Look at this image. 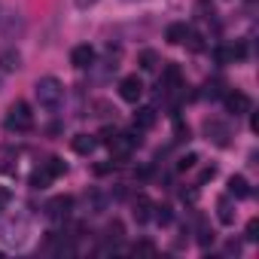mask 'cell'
Listing matches in <instances>:
<instances>
[{
	"label": "cell",
	"instance_id": "obj_1",
	"mask_svg": "<svg viewBox=\"0 0 259 259\" xmlns=\"http://www.w3.org/2000/svg\"><path fill=\"white\" fill-rule=\"evenodd\" d=\"M34 95H37V104H40L43 110H52V113H55V110L64 104V82L55 79V76H43V79H37Z\"/></svg>",
	"mask_w": 259,
	"mask_h": 259
},
{
	"label": "cell",
	"instance_id": "obj_2",
	"mask_svg": "<svg viewBox=\"0 0 259 259\" xmlns=\"http://www.w3.org/2000/svg\"><path fill=\"white\" fill-rule=\"evenodd\" d=\"M4 128L7 132H16V135H28L34 128V113H31V104L28 101H16L4 119Z\"/></svg>",
	"mask_w": 259,
	"mask_h": 259
},
{
	"label": "cell",
	"instance_id": "obj_3",
	"mask_svg": "<svg viewBox=\"0 0 259 259\" xmlns=\"http://www.w3.org/2000/svg\"><path fill=\"white\" fill-rule=\"evenodd\" d=\"M204 138H207L213 147L226 150V147L232 144V128H229V122H223V119H204Z\"/></svg>",
	"mask_w": 259,
	"mask_h": 259
},
{
	"label": "cell",
	"instance_id": "obj_4",
	"mask_svg": "<svg viewBox=\"0 0 259 259\" xmlns=\"http://www.w3.org/2000/svg\"><path fill=\"white\" fill-rule=\"evenodd\" d=\"M223 104H226V110H229L232 116H244V113H250V107H253L250 95H244V92H238V89L223 92Z\"/></svg>",
	"mask_w": 259,
	"mask_h": 259
},
{
	"label": "cell",
	"instance_id": "obj_5",
	"mask_svg": "<svg viewBox=\"0 0 259 259\" xmlns=\"http://www.w3.org/2000/svg\"><path fill=\"white\" fill-rule=\"evenodd\" d=\"M119 98L128 101V104H138V101L144 98V79H141L138 73L122 76V82H119Z\"/></svg>",
	"mask_w": 259,
	"mask_h": 259
},
{
	"label": "cell",
	"instance_id": "obj_6",
	"mask_svg": "<svg viewBox=\"0 0 259 259\" xmlns=\"http://www.w3.org/2000/svg\"><path fill=\"white\" fill-rule=\"evenodd\" d=\"M177 89H183V70H180V64H165L162 79H159V95H168Z\"/></svg>",
	"mask_w": 259,
	"mask_h": 259
},
{
	"label": "cell",
	"instance_id": "obj_7",
	"mask_svg": "<svg viewBox=\"0 0 259 259\" xmlns=\"http://www.w3.org/2000/svg\"><path fill=\"white\" fill-rule=\"evenodd\" d=\"M70 210H73V198H70V195H58V198H52V201L46 204V217H49L52 223H64V220L70 217Z\"/></svg>",
	"mask_w": 259,
	"mask_h": 259
},
{
	"label": "cell",
	"instance_id": "obj_8",
	"mask_svg": "<svg viewBox=\"0 0 259 259\" xmlns=\"http://www.w3.org/2000/svg\"><path fill=\"white\" fill-rule=\"evenodd\" d=\"M70 64L76 67V70H85V67H92L95 64V49L85 43V46H76L73 52H70Z\"/></svg>",
	"mask_w": 259,
	"mask_h": 259
},
{
	"label": "cell",
	"instance_id": "obj_9",
	"mask_svg": "<svg viewBox=\"0 0 259 259\" xmlns=\"http://www.w3.org/2000/svg\"><path fill=\"white\" fill-rule=\"evenodd\" d=\"M156 122H159V110H156V107H138V113H135V128L150 132Z\"/></svg>",
	"mask_w": 259,
	"mask_h": 259
},
{
	"label": "cell",
	"instance_id": "obj_10",
	"mask_svg": "<svg viewBox=\"0 0 259 259\" xmlns=\"http://www.w3.org/2000/svg\"><path fill=\"white\" fill-rule=\"evenodd\" d=\"M70 147H73L76 156H92L95 147H98V138H95V135H76V138L70 141Z\"/></svg>",
	"mask_w": 259,
	"mask_h": 259
},
{
	"label": "cell",
	"instance_id": "obj_11",
	"mask_svg": "<svg viewBox=\"0 0 259 259\" xmlns=\"http://www.w3.org/2000/svg\"><path fill=\"white\" fill-rule=\"evenodd\" d=\"M229 195H232V198H250V195H253V189H250L247 177L232 174V177H229Z\"/></svg>",
	"mask_w": 259,
	"mask_h": 259
},
{
	"label": "cell",
	"instance_id": "obj_12",
	"mask_svg": "<svg viewBox=\"0 0 259 259\" xmlns=\"http://www.w3.org/2000/svg\"><path fill=\"white\" fill-rule=\"evenodd\" d=\"M153 207H156V204L150 201V195L141 192V195L135 198V210H132V213H135L138 223H147V220H153Z\"/></svg>",
	"mask_w": 259,
	"mask_h": 259
},
{
	"label": "cell",
	"instance_id": "obj_13",
	"mask_svg": "<svg viewBox=\"0 0 259 259\" xmlns=\"http://www.w3.org/2000/svg\"><path fill=\"white\" fill-rule=\"evenodd\" d=\"M217 217H220L223 226H232V223H235L238 210H235V204H232V195H223V198L217 201Z\"/></svg>",
	"mask_w": 259,
	"mask_h": 259
},
{
	"label": "cell",
	"instance_id": "obj_14",
	"mask_svg": "<svg viewBox=\"0 0 259 259\" xmlns=\"http://www.w3.org/2000/svg\"><path fill=\"white\" fill-rule=\"evenodd\" d=\"M19 162V150L13 147H0V174H13Z\"/></svg>",
	"mask_w": 259,
	"mask_h": 259
},
{
	"label": "cell",
	"instance_id": "obj_15",
	"mask_svg": "<svg viewBox=\"0 0 259 259\" xmlns=\"http://www.w3.org/2000/svg\"><path fill=\"white\" fill-rule=\"evenodd\" d=\"M186 34H189V25H186V22H174V25H168L165 40H168L171 46H180V43L186 40Z\"/></svg>",
	"mask_w": 259,
	"mask_h": 259
},
{
	"label": "cell",
	"instance_id": "obj_16",
	"mask_svg": "<svg viewBox=\"0 0 259 259\" xmlns=\"http://www.w3.org/2000/svg\"><path fill=\"white\" fill-rule=\"evenodd\" d=\"M22 67V55L16 52V49H10V52H4V55H0V70H19Z\"/></svg>",
	"mask_w": 259,
	"mask_h": 259
},
{
	"label": "cell",
	"instance_id": "obj_17",
	"mask_svg": "<svg viewBox=\"0 0 259 259\" xmlns=\"http://www.w3.org/2000/svg\"><path fill=\"white\" fill-rule=\"evenodd\" d=\"M183 43H186V49H189V52H195V55H198V52H204V46H207V43H204V34H198V31H192V28H189V34H186V40H183Z\"/></svg>",
	"mask_w": 259,
	"mask_h": 259
},
{
	"label": "cell",
	"instance_id": "obj_18",
	"mask_svg": "<svg viewBox=\"0 0 259 259\" xmlns=\"http://www.w3.org/2000/svg\"><path fill=\"white\" fill-rule=\"evenodd\" d=\"M153 220H156L159 226H171V223H174V210H171L168 204H156V207H153Z\"/></svg>",
	"mask_w": 259,
	"mask_h": 259
},
{
	"label": "cell",
	"instance_id": "obj_19",
	"mask_svg": "<svg viewBox=\"0 0 259 259\" xmlns=\"http://www.w3.org/2000/svg\"><path fill=\"white\" fill-rule=\"evenodd\" d=\"M138 64H141V70H156V67H159V55H156L153 49H144V52L138 55Z\"/></svg>",
	"mask_w": 259,
	"mask_h": 259
},
{
	"label": "cell",
	"instance_id": "obj_20",
	"mask_svg": "<svg viewBox=\"0 0 259 259\" xmlns=\"http://www.w3.org/2000/svg\"><path fill=\"white\" fill-rule=\"evenodd\" d=\"M43 168H46V171L52 174V180H55V177H64V174H67V162H64V159H58V156H52V159H49V162H46Z\"/></svg>",
	"mask_w": 259,
	"mask_h": 259
},
{
	"label": "cell",
	"instance_id": "obj_21",
	"mask_svg": "<svg viewBox=\"0 0 259 259\" xmlns=\"http://www.w3.org/2000/svg\"><path fill=\"white\" fill-rule=\"evenodd\" d=\"M28 183H31V189H46V186L52 183V174H49L46 168H43V171L37 168V171L31 174V180H28Z\"/></svg>",
	"mask_w": 259,
	"mask_h": 259
},
{
	"label": "cell",
	"instance_id": "obj_22",
	"mask_svg": "<svg viewBox=\"0 0 259 259\" xmlns=\"http://www.w3.org/2000/svg\"><path fill=\"white\" fill-rule=\"evenodd\" d=\"M223 92H226V82L223 79H210L207 85H204V98H210V101H217V98H223Z\"/></svg>",
	"mask_w": 259,
	"mask_h": 259
},
{
	"label": "cell",
	"instance_id": "obj_23",
	"mask_svg": "<svg viewBox=\"0 0 259 259\" xmlns=\"http://www.w3.org/2000/svg\"><path fill=\"white\" fill-rule=\"evenodd\" d=\"M213 238H217V235H213V229H210L204 220H198V244H201V247H210V244H213Z\"/></svg>",
	"mask_w": 259,
	"mask_h": 259
},
{
	"label": "cell",
	"instance_id": "obj_24",
	"mask_svg": "<svg viewBox=\"0 0 259 259\" xmlns=\"http://www.w3.org/2000/svg\"><path fill=\"white\" fill-rule=\"evenodd\" d=\"M229 52H232V61H244L247 58V43L235 40V43H229Z\"/></svg>",
	"mask_w": 259,
	"mask_h": 259
},
{
	"label": "cell",
	"instance_id": "obj_25",
	"mask_svg": "<svg viewBox=\"0 0 259 259\" xmlns=\"http://www.w3.org/2000/svg\"><path fill=\"white\" fill-rule=\"evenodd\" d=\"M195 162H198V156H195V153H186V156L177 162V171H189V168H195Z\"/></svg>",
	"mask_w": 259,
	"mask_h": 259
},
{
	"label": "cell",
	"instance_id": "obj_26",
	"mask_svg": "<svg viewBox=\"0 0 259 259\" xmlns=\"http://www.w3.org/2000/svg\"><path fill=\"white\" fill-rule=\"evenodd\" d=\"M174 122H177V128H174V135H177V138H174V141H180V144H183V141H189V125H183L177 116H174Z\"/></svg>",
	"mask_w": 259,
	"mask_h": 259
},
{
	"label": "cell",
	"instance_id": "obj_27",
	"mask_svg": "<svg viewBox=\"0 0 259 259\" xmlns=\"http://www.w3.org/2000/svg\"><path fill=\"white\" fill-rule=\"evenodd\" d=\"M244 238H247V241H259V220H250V223H247Z\"/></svg>",
	"mask_w": 259,
	"mask_h": 259
},
{
	"label": "cell",
	"instance_id": "obj_28",
	"mask_svg": "<svg viewBox=\"0 0 259 259\" xmlns=\"http://www.w3.org/2000/svg\"><path fill=\"white\" fill-rule=\"evenodd\" d=\"M213 177H217V165H207V168L201 171V177H198V186L207 183V180H213Z\"/></svg>",
	"mask_w": 259,
	"mask_h": 259
},
{
	"label": "cell",
	"instance_id": "obj_29",
	"mask_svg": "<svg viewBox=\"0 0 259 259\" xmlns=\"http://www.w3.org/2000/svg\"><path fill=\"white\" fill-rule=\"evenodd\" d=\"M135 253H156V244L153 241H141V244H135Z\"/></svg>",
	"mask_w": 259,
	"mask_h": 259
},
{
	"label": "cell",
	"instance_id": "obj_30",
	"mask_svg": "<svg viewBox=\"0 0 259 259\" xmlns=\"http://www.w3.org/2000/svg\"><path fill=\"white\" fill-rule=\"evenodd\" d=\"M10 201H13V192H10L7 186H0V210H4V207H7Z\"/></svg>",
	"mask_w": 259,
	"mask_h": 259
},
{
	"label": "cell",
	"instance_id": "obj_31",
	"mask_svg": "<svg viewBox=\"0 0 259 259\" xmlns=\"http://www.w3.org/2000/svg\"><path fill=\"white\" fill-rule=\"evenodd\" d=\"M73 4H76V10H92L98 0H73Z\"/></svg>",
	"mask_w": 259,
	"mask_h": 259
},
{
	"label": "cell",
	"instance_id": "obj_32",
	"mask_svg": "<svg viewBox=\"0 0 259 259\" xmlns=\"http://www.w3.org/2000/svg\"><path fill=\"white\" fill-rule=\"evenodd\" d=\"M226 250H229V253H238V250H241V244H238V241H229V247H226Z\"/></svg>",
	"mask_w": 259,
	"mask_h": 259
}]
</instances>
